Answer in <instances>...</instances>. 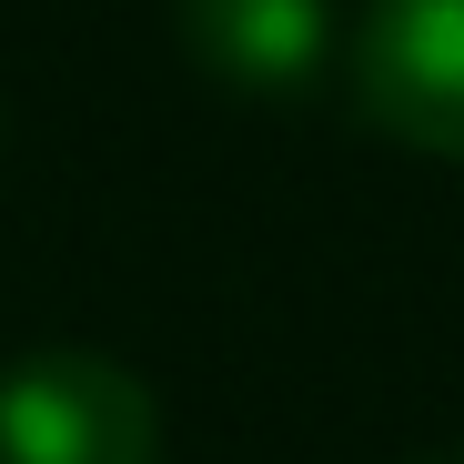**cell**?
<instances>
[{
  "mask_svg": "<svg viewBox=\"0 0 464 464\" xmlns=\"http://www.w3.org/2000/svg\"><path fill=\"white\" fill-rule=\"evenodd\" d=\"M0 464H162V404L111 353H11L0 363Z\"/></svg>",
  "mask_w": 464,
  "mask_h": 464,
  "instance_id": "6da1fadb",
  "label": "cell"
},
{
  "mask_svg": "<svg viewBox=\"0 0 464 464\" xmlns=\"http://www.w3.org/2000/svg\"><path fill=\"white\" fill-rule=\"evenodd\" d=\"M414 464H464V454H414Z\"/></svg>",
  "mask_w": 464,
  "mask_h": 464,
  "instance_id": "277c9868",
  "label": "cell"
},
{
  "mask_svg": "<svg viewBox=\"0 0 464 464\" xmlns=\"http://www.w3.org/2000/svg\"><path fill=\"white\" fill-rule=\"evenodd\" d=\"M353 102L383 141L464 162V0H363Z\"/></svg>",
  "mask_w": 464,
  "mask_h": 464,
  "instance_id": "7a4b0ae2",
  "label": "cell"
},
{
  "mask_svg": "<svg viewBox=\"0 0 464 464\" xmlns=\"http://www.w3.org/2000/svg\"><path fill=\"white\" fill-rule=\"evenodd\" d=\"M172 31H182L202 82L283 102V92L324 82V61H334V0H172Z\"/></svg>",
  "mask_w": 464,
  "mask_h": 464,
  "instance_id": "3957f363",
  "label": "cell"
}]
</instances>
